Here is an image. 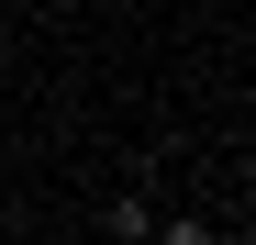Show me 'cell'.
<instances>
[]
</instances>
